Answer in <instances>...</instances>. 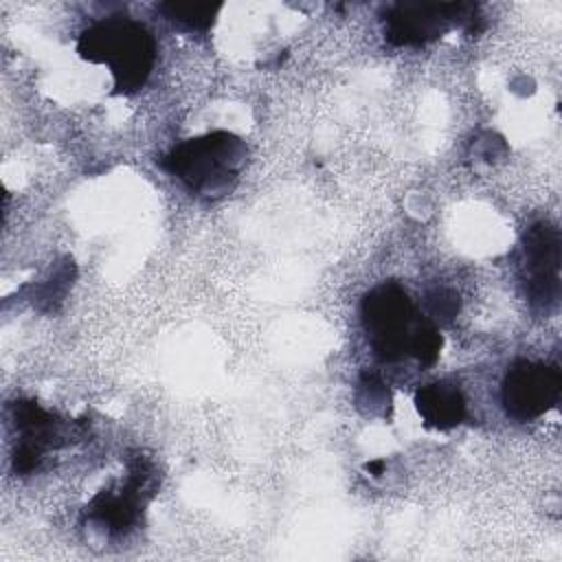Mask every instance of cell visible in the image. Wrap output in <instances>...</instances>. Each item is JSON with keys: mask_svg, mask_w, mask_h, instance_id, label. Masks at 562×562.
<instances>
[{"mask_svg": "<svg viewBox=\"0 0 562 562\" xmlns=\"http://www.w3.org/2000/svg\"><path fill=\"white\" fill-rule=\"evenodd\" d=\"M77 53L90 64H105L119 94L143 88L156 64L151 33L127 15H110L83 29L77 40Z\"/></svg>", "mask_w": 562, "mask_h": 562, "instance_id": "6da1fadb", "label": "cell"}, {"mask_svg": "<svg viewBox=\"0 0 562 562\" xmlns=\"http://www.w3.org/2000/svg\"><path fill=\"white\" fill-rule=\"evenodd\" d=\"M246 158V143L231 132L217 130L178 143L160 158V167L191 193L215 200L235 189Z\"/></svg>", "mask_w": 562, "mask_h": 562, "instance_id": "7a4b0ae2", "label": "cell"}, {"mask_svg": "<svg viewBox=\"0 0 562 562\" xmlns=\"http://www.w3.org/2000/svg\"><path fill=\"white\" fill-rule=\"evenodd\" d=\"M362 327L367 340L380 362H395L411 353V342L424 314L415 312L408 292L395 283L384 281L369 290L360 303Z\"/></svg>", "mask_w": 562, "mask_h": 562, "instance_id": "3957f363", "label": "cell"}, {"mask_svg": "<svg viewBox=\"0 0 562 562\" xmlns=\"http://www.w3.org/2000/svg\"><path fill=\"white\" fill-rule=\"evenodd\" d=\"M476 4L472 2H397L384 13V37L393 46L428 44L452 26L476 33Z\"/></svg>", "mask_w": 562, "mask_h": 562, "instance_id": "277c9868", "label": "cell"}, {"mask_svg": "<svg viewBox=\"0 0 562 562\" xmlns=\"http://www.w3.org/2000/svg\"><path fill=\"white\" fill-rule=\"evenodd\" d=\"M560 231L551 222H536L522 235L520 281L536 312H553L560 303Z\"/></svg>", "mask_w": 562, "mask_h": 562, "instance_id": "5b68a950", "label": "cell"}, {"mask_svg": "<svg viewBox=\"0 0 562 562\" xmlns=\"http://www.w3.org/2000/svg\"><path fill=\"white\" fill-rule=\"evenodd\" d=\"M562 373L555 364L536 360H516L501 386V402L507 417L531 422L560 402Z\"/></svg>", "mask_w": 562, "mask_h": 562, "instance_id": "8992f818", "label": "cell"}, {"mask_svg": "<svg viewBox=\"0 0 562 562\" xmlns=\"http://www.w3.org/2000/svg\"><path fill=\"white\" fill-rule=\"evenodd\" d=\"M156 474L149 465L136 463L127 483L119 490H101L88 505V516L110 533H127L138 522L147 498L154 494Z\"/></svg>", "mask_w": 562, "mask_h": 562, "instance_id": "52a82bcc", "label": "cell"}, {"mask_svg": "<svg viewBox=\"0 0 562 562\" xmlns=\"http://www.w3.org/2000/svg\"><path fill=\"white\" fill-rule=\"evenodd\" d=\"M415 408L428 428L450 430L465 417V397L459 384L439 380L417 389Z\"/></svg>", "mask_w": 562, "mask_h": 562, "instance_id": "ba28073f", "label": "cell"}, {"mask_svg": "<svg viewBox=\"0 0 562 562\" xmlns=\"http://www.w3.org/2000/svg\"><path fill=\"white\" fill-rule=\"evenodd\" d=\"M13 424L20 432V443H29L40 450L55 448L66 437L64 422L33 400H20L13 404Z\"/></svg>", "mask_w": 562, "mask_h": 562, "instance_id": "9c48e42d", "label": "cell"}, {"mask_svg": "<svg viewBox=\"0 0 562 562\" xmlns=\"http://www.w3.org/2000/svg\"><path fill=\"white\" fill-rule=\"evenodd\" d=\"M222 9V2H184V0H169L160 2L158 11L173 24L187 31H209Z\"/></svg>", "mask_w": 562, "mask_h": 562, "instance_id": "30bf717a", "label": "cell"}, {"mask_svg": "<svg viewBox=\"0 0 562 562\" xmlns=\"http://www.w3.org/2000/svg\"><path fill=\"white\" fill-rule=\"evenodd\" d=\"M461 301L459 294L450 288H432L424 294V310L426 316L439 325V323H450L459 314Z\"/></svg>", "mask_w": 562, "mask_h": 562, "instance_id": "8fae6325", "label": "cell"}, {"mask_svg": "<svg viewBox=\"0 0 562 562\" xmlns=\"http://www.w3.org/2000/svg\"><path fill=\"white\" fill-rule=\"evenodd\" d=\"M391 397L386 386L375 378V375H362L360 380V389H358V404L360 406H369V413H386Z\"/></svg>", "mask_w": 562, "mask_h": 562, "instance_id": "7c38bea8", "label": "cell"}, {"mask_svg": "<svg viewBox=\"0 0 562 562\" xmlns=\"http://www.w3.org/2000/svg\"><path fill=\"white\" fill-rule=\"evenodd\" d=\"M364 470H367V472H371L373 476H380V474H382V470H384V461H382V459L371 461V463H367V465H364Z\"/></svg>", "mask_w": 562, "mask_h": 562, "instance_id": "4fadbf2b", "label": "cell"}]
</instances>
